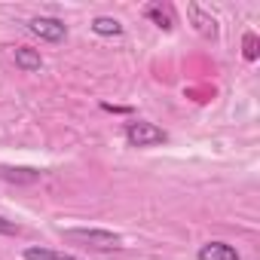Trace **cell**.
Returning a JSON list of instances; mask_svg holds the SVG:
<instances>
[{
	"instance_id": "obj_1",
	"label": "cell",
	"mask_w": 260,
	"mask_h": 260,
	"mask_svg": "<svg viewBox=\"0 0 260 260\" xmlns=\"http://www.w3.org/2000/svg\"><path fill=\"white\" fill-rule=\"evenodd\" d=\"M64 239L68 242H77L83 248H92V251H116V248H122V236L119 233L98 230V226H74V230H64Z\"/></svg>"
},
{
	"instance_id": "obj_2",
	"label": "cell",
	"mask_w": 260,
	"mask_h": 260,
	"mask_svg": "<svg viewBox=\"0 0 260 260\" xmlns=\"http://www.w3.org/2000/svg\"><path fill=\"white\" fill-rule=\"evenodd\" d=\"M125 141L132 144V147H156V144L169 141V132L159 128L156 122L135 119V122H125Z\"/></svg>"
},
{
	"instance_id": "obj_3",
	"label": "cell",
	"mask_w": 260,
	"mask_h": 260,
	"mask_svg": "<svg viewBox=\"0 0 260 260\" xmlns=\"http://www.w3.org/2000/svg\"><path fill=\"white\" fill-rule=\"evenodd\" d=\"M28 31H31L34 37L46 40V43H61V40L68 37V25L58 22V19H52V16H37V19H31V22H28Z\"/></svg>"
},
{
	"instance_id": "obj_4",
	"label": "cell",
	"mask_w": 260,
	"mask_h": 260,
	"mask_svg": "<svg viewBox=\"0 0 260 260\" xmlns=\"http://www.w3.org/2000/svg\"><path fill=\"white\" fill-rule=\"evenodd\" d=\"M196 260H242V254L230 242H205L196 251Z\"/></svg>"
},
{
	"instance_id": "obj_5",
	"label": "cell",
	"mask_w": 260,
	"mask_h": 260,
	"mask_svg": "<svg viewBox=\"0 0 260 260\" xmlns=\"http://www.w3.org/2000/svg\"><path fill=\"white\" fill-rule=\"evenodd\" d=\"M187 16L193 19L196 31H199L202 37H217V22H214V16H205L199 4H190V7H187Z\"/></svg>"
},
{
	"instance_id": "obj_6",
	"label": "cell",
	"mask_w": 260,
	"mask_h": 260,
	"mask_svg": "<svg viewBox=\"0 0 260 260\" xmlns=\"http://www.w3.org/2000/svg\"><path fill=\"white\" fill-rule=\"evenodd\" d=\"M25 260H83L77 254H68V251H55V248H43V245H28L22 251Z\"/></svg>"
},
{
	"instance_id": "obj_7",
	"label": "cell",
	"mask_w": 260,
	"mask_h": 260,
	"mask_svg": "<svg viewBox=\"0 0 260 260\" xmlns=\"http://www.w3.org/2000/svg\"><path fill=\"white\" fill-rule=\"evenodd\" d=\"M16 68L34 74V71L43 68V55H40L37 49H31V46H19V49H16Z\"/></svg>"
},
{
	"instance_id": "obj_8",
	"label": "cell",
	"mask_w": 260,
	"mask_h": 260,
	"mask_svg": "<svg viewBox=\"0 0 260 260\" xmlns=\"http://www.w3.org/2000/svg\"><path fill=\"white\" fill-rule=\"evenodd\" d=\"M144 16H147L156 28H162V31H172V28H175L172 10H169V7H162V4H150V7H144Z\"/></svg>"
},
{
	"instance_id": "obj_9",
	"label": "cell",
	"mask_w": 260,
	"mask_h": 260,
	"mask_svg": "<svg viewBox=\"0 0 260 260\" xmlns=\"http://www.w3.org/2000/svg\"><path fill=\"white\" fill-rule=\"evenodd\" d=\"M0 178L16 181V184H34V181H40V172L37 169H10V166H4L0 169Z\"/></svg>"
},
{
	"instance_id": "obj_10",
	"label": "cell",
	"mask_w": 260,
	"mask_h": 260,
	"mask_svg": "<svg viewBox=\"0 0 260 260\" xmlns=\"http://www.w3.org/2000/svg\"><path fill=\"white\" fill-rule=\"evenodd\" d=\"M92 31L98 37H119L122 34V25L116 19H110V16H98V19H92Z\"/></svg>"
},
{
	"instance_id": "obj_11",
	"label": "cell",
	"mask_w": 260,
	"mask_h": 260,
	"mask_svg": "<svg viewBox=\"0 0 260 260\" xmlns=\"http://www.w3.org/2000/svg\"><path fill=\"white\" fill-rule=\"evenodd\" d=\"M245 58H248V61L257 58V37H254V34H245Z\"/></svg>"
},
{
	"instance_id": "obj_12",
	"label": "cell",
	"mask_w": 260,
	"mask_h": 260,
	"mask_svg": "<svg viewBox=\"0 0 260 260\" xmlns=\"http://www.w3.org/2000/svg\"><path fill=\"white\" fill-rule=\"evenodd\" d=\"M0 236H19V223H16V220H7V217H0Z\"/></svg>"
}]
</instances>
